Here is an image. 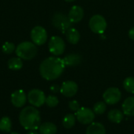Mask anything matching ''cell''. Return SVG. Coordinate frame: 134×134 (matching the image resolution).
I'll return each instance as SVG.
<instances>
[{"instance_id":"cell-8","label":"cell","mask_w":134,"mask_h":134,"mask_svg":"<svg viewBox=\"0 0 134 134\" xmlns=\"http://www.w3.org/2000/svg\"><path fill=\"white\" fill-rule=\"evenodd\" d=\"M27 100L31 106L35 108H39L42 106L46 102V96L43 91L38 89H34L29 91L27 94Z\"/></svg>"},{"instance_id":"cell-6","label":"cell","mask_w":134,"mask_h":134,"mask_svg":"<svg viewBox=\"0 0 134 134\" xmlns=\"http://www.w3.org/2000/svg\"><path fill=\"white\" fill-rule=\"evenodd\" d=\"M75 115L78 122L82 125H90L93 122L95 119V113L93 111L86 107L80 108Z\"/></svg>"},{"instance_id":"cell-5","label":"cell","mask_w":134,"mask_h":134,"mask_svg":"<svg viewBox=\"0 0 134 134\" xmlns=\"http://www.w3.org/2000/svg\"><path fill=\"white\" fill-rule=\"evenodd\" d=\"M52 24L53 25L57 28L58 30L61 31L63 33L65 32L71 27V22L69 20L68 16L61 13H56L52 18Z\"/></svg>"},{"instance_id":"cell-27","label":"cell","mask_w":134,"mask_h":134,"mask_svg":"<svg viewBox=\"0 0 134 134\" xmlns=\"http://www.w3.org/2000/svg\"><path fill=\"white\" fill-rule=\"evenodd\" d=\"M68 107H69L70 110H71V111H75V112H76V111L81 108L79 103L77 100H75L70 101L69 104H68Z\"/></svg>"},{"instance_id":"cell-2","label":"cell","mask_w":134,"mask_h":134,"mask_svg":"<svg viewBox=\"0 0 134 134\" xmlns=\"http://www.w3.org/2000/svg\"><path fill=\"white\" fill-rule=\"evenodd\" d=\"M19 122L25 130H36L41 125L40 113L33 106L25 107L20 112Z\"/></svg>"},{"instance_id":"cell-15","label":"cell","mask_w":134,"mask_h":134,"mask_svg":"<svg viewBox=\"0 0 134 134\" xmlns=\"http://www.w3.org/2000/svg\"><path fill=\"white\" fill-rule=\"evenodd\" d=\"M124 115L127 116H134V97L126 98L122 105Z\"/></svg>"},{"instance_id":"cell-30","label":"cell","mask_w":134,"mask_h":134,"mask_svg":"<svg viewBox=\"0 0 134 134\" xmlns=\"http://www.w3.org/2000/svg\"><path fill=\"white\" fill-rule=\"evenodd\" d=\"M27 134H38L35 130H29V132Z\"/></svg>"},{"instance_id":"cell-7","label":"cell","mask_w":134,"mask_h":134,"mask_svg":"<svg viewBox=\"0 0 134 134\" xmlns=\"http://www.w3.org/2000/svg\"><path fill=\"white\" fill-rule=\"evenodd\" d=\"M49 50L56 57L62 55L65 50V43L64 39L60 36L51 37L49 42Z\"/></svg>"},{"instance_id":"cell-23","label":"cell","mask_w":134,"mask_h":134,"mask_svg":"<svg viewBox=\"0 0 134 134\" xmlns=\"http://www.w3.org/2000/svg\"><path fill=\"white\" fill-rule=\"evenodd\" d=\"M106 109H107L106 103L103 101H99L93 105V111L95 113V115H102L106 111Z\"/></svg>"},{"instance_id":"cell-10","label":"cell","mask_w":134,"mask_h":134,"mask_svg":"<svg viewBox=\"0 0 134 134\" xmlns=\"http://www.w3.org/2000/svg\"><path fill=\"white\" fill-rule=\"evenodd\" d=\"M103 98L106 104L113 105L120 101L122 98V93L117 87H110L104 91Z\"/></svg>"},{"instance_id":"cell-32","label":"cell","mask_w":134,"mask_h":134,"mask_svg":"<svg viewBox=\"0 0 134 134\" xmlns=\"http://www.w3.org/2000/svg\"><path fill=\"white\" fill-rule=\"evenodd\" d=\"M11 134H20L19 133H17V132H12Z\"/></svg>"},{"instance_id":"cell-19","label":"cell","mask_w":134,"mask_h":134,"mask_svg":"<svg viewBox=\"0 0 134 134\" xmlns=\"http://www.w3.org/2000/svg\"><path fill=\"white\" fill-rule=\"evenodd\" d=\"M38 130L40 134H56L57 128L53 122H44L40 125Z\"/></svg>"},{"instance_id":"cell-14","label":"cell","mask_w":134,"mask_h":134,"mask_svg":"<svg viewBox=\"0 0 134 134\" xmlns=\"http://www.w3.org/2000/svg\"><path fill=\"white\" fill-rule=\"evenodd\" d=\"M82 60V56L78 53H71L63 58L65 66H68V67L77 66L81 64Z\"/></svg>"},{"instance_id":"cell-9","label":"cell","mask_w":134,"mask_h":134,"mask_svg":"<svg viewBox=\"0 0 134 134\" xmlns=\"http://www.w3.org/2000/svg\"><path fill=\"white\" fill-rule=\"evenodd\" d=\"M46 30L42 26H35L31 31V38L32 42L36 46H42L46 43L47 40Z\"/></svg>"},{"instance_id":"cell-20","label":"cell","mask_w":134,"mask_h":134,"mask_svg":"<svg viewBox=\"0 0 134 134\" xmlns=\"http://www.w3.org/2000/svg\"><path fill=\"white\" fill-rule=\"evenodd\" d=\"M8 68L13 71H18L23 68V61L22 59L16 57H12L8 60Z\"/></svg>"},{"instance_id":"cell-12","label":"cell","mask_w":134,"mask_h":134,"mask_svg":"<svg viewBox=\"0 0 134 134\" xmlns=\"http://www.w3.org/2000/svg\"><path fill=\"white\" fill-rule=\"evenodd\" d=\"M27 97L22 90H18L14 91L11 94V102L13 105L16 108H22L26 104Z\"/></svg>"},{"instance_id":"cell-11","label":"cell","mask_w":134,"mask_h":134,"mask_svg":"<svg viewBox=\"0 0 134 134\" xmlns=\"http://www.w3.org/2000/svg\"><path fill=\"white\" fill-rule=\"evenodd\" d=\"M78 85L74 81H66L64 82L60 86V93L66 97H72L78 92Z\"/></svg>"},{"instance_id":"cell-4","label":"cell","mask_w":134,"mask_h":134,"mask_svg":"<svg viewBox=\"0 0 134 134\" xmlns=\"http://www.w3.org/2000/svg\"><path fill=\"white\" fill-rule=\"evenodd\" d=\"M90 30L95 34H103L107 28V21L105 18L100 15H93L89 22Z\"/></svg>"},{"instance_id":"cell-31","label":"cell","mask_w":134,"mask_h":134,"mask_svg":"<svg viewBox=\"0 0 134 134\" xmlns=\"http://www.w3.org/2000/svg\"><path fill=\"white\" fill-rule=\"evenodd\" d=\"M64 1L68 2H74V1H75V0H64Z\"/></svg>"},{"instance_id":"cell-25","label":"cell","mask_w":134,"mask_h":134,"mask_svg":"<svg viewBox=\"0 0 134 134\" xmlns=\"http://www.w3.org/2000/svg\"><path fill=\"white\" fill-rule=\"evenodd\" d=\"M45 104L49 108H54V107L57 106V104H59V100L56 96L49 95L47 97H46Z\"/></svg>"},{"instance_id":"cell-17","label":"cell","mask_w":134,"mask_h":134,"mask_svg":"<svg viewBox=\"0 0 134 134\" xmlns=\"http://www.w3.org/2000/svg\"><path fill=\"white\" fill-rule=\"evenodd\" d=\"M65 36H66V38L68 41V42H70L71 44H73V45L77 44L80 39V33L75 27H70L65 32Z\"/></svg>"},{"instance_id":"cell-1","label":"cell","mask_w":134,"mask_h":134,"mask_svg":"<svg viewBox=\"0 0 134 134\" xmlns=\"http://www.w3.org/2000/svg\"><path fill=\"white\" fill-rule=\"evenodd\" d=\"M65 67L63 59L57 57H49L40 64L39 72L46 80L53 81L63 74Z\"/></svg>"},{"instance_id":"cell-21","label":"cell","mask_w":134,"mask_h":134,"mask_svg":"<svg viewBox=\"0 0 134 134\" xmlns=\"http://www.w3.org/2000/svg\"><path fill=\"white\" fill-rule=\"evenodd\" d=\"M75 121H76V117L75 115L73 114H68L66 115L64 119H63V126L65 129H71L72 128L75 124Z\"/></svg>"},{"instance_id":"cell-13","label":"cell","mask_w":134,"mask_h":134,"mask_svg":"<svg viewBox=\"0 0 134 134\" xmlns=\"http://www.w3.org/2000/svg\"><path fill=\"white\" fill-rule=\"evenodd\" d=\"M68 16L71 23H78L82 20L84 16V10L79 5H73L70 9Z\"/></svg>"},{"instance_id":"cell-26","label":"cell","mask_w":134,"mask_h":134,"mask_svg":"<svg viewBox=\"0 0 134 134\" xmlns=\"http://www.w3.org/2000/svg\"><path fill=\"white\" fill-rule=\"evenodd\" d=\"M16 48H15V45L13 42H6L2 45V50L4 53L5 54H10L12 53L13 51H15Z\"/></svg>"},{"instance_id":"cell-24","label":"cell","mask_w":134,"mask_h":134,"mask_svg":"<svg viewBox=\"0 0 134 134\" xmlns=\"http://www.w3.org/2000/svg\"><path fill=\"white\" fill-rule=\"evenodd\" d=\"M124 89L130 93H134V77H128L123 81Z\"/></svg>"},{"instance_id":"cell-28","label":"cell","mask_w":134,"mask_h":134,"mask_svg":"<svg viewBox=\"0 0 134 134\" xmlns=\"http://www.w3.org/2000/svg\"><path fill=\"white\" fill-rule=\"evenodd\" d=\"M60 87L58 85H57V84H54V85H53V86H50V90L53 93H57V92L60 91Z\"/></svg>"},{"instance_id":"cell-18","label":"cell","mask_w":134,"mask_h":134,"mask_svg":"<svg viewBox=\"0 0 134 134\" xmlns=\"http://www.w3.org/2000/svg\"><path fill=\"white\" fill-rule=\"evenodd\" d=\"M108 119L113 123H120L124 119L123 111L119 109H112L108 114Z\"/></svg>"},{"instance_id":"cell-29","label":"cell","mask_w":134,"mask_h":134,"mask_svg":"<svg viewBox=\"0 0 134 134\" xmlns=\"http://www.w3.org/2000/svg\"><path fill=\"white\" fill-rule=\"evenodd\" d=\"M129 37L130 39L134 40V27H133L130 31H129Z\"/></svg>"},{"instance_id":"cell-16","label":"cell","mask_w":134,"mask_h":134,"mask_svg":"<svg viewBox=\"0 0 134 134\" xmlns=\"http://www.w3.org/2000/svg\"><path fill=\"white\" fill-rule=\"evenodd\" d=\"M86 134H106L105 127L100 122H92L86 129Z\"/></svg>"},{"instance_id":"cell-3","label":"cell","mask_w":134,"mask_h":134,"mask_svg":"<svg viewBox=\"0 0 134 134\" xmlns=\"http://www.w3.org/2000/svg\"><path fill=\"white\" fill-rule=\"evenodd\" d=\"M15 53L16 56L22 60H29L33 59L37 54V47L36 45L31 42H23L20 43L16 49Z\"/></svg>"},{"instance_id":"cell-22","label":"cell","mask_w":134,"mask_h":134,"mask_svg":"<svg viewBox=\"0 0 134 134\" xmlns=\"http://www.w3.org/2000/svg\"><path fill=\"white\" fill-rule=\"evenodd\" d=\"M12 128V122L11 119L7 117H2L0 119V130L4 133H9L10 132Z\"/></svg>"}]
</instances>
